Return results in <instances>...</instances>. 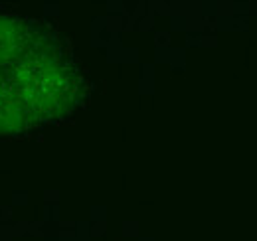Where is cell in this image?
Segmentation results:
<instances>
[]
</instances>
